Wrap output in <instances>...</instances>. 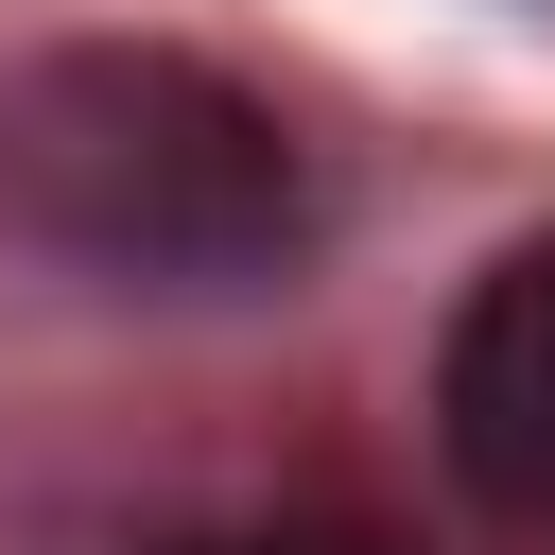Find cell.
Returning a JSON list of instances; mask_svg holds the SVG:
<instances>
[{
    "label": "cell",
    "mask_w": 555,
    "mask_h": 555,
    "mask_svg": "<svg viewBox=\"0 0 555 555\" xmlns=\"http://www.w3.org/2000/svg\"><path fill=\"white\" fill-rule=\"evenodd\" d=\"M0 208L104 278H156V295H243L295 260L312 225V173L278 139L260 87H225L208 52H139V35H87V52H35L0 87Z\"/></svg>",
    "instance_id": "obj_1"
},
{
    "label": "cell",
    "mask_w": 555,
    "mask_h": 555,
    "mask_svg": "<svg viewBox=\"0 0 555 555\" xmlns=\"http://www.w3.org/2000/svg\"><path fill=\"white\" fill-rule=\"evenodd\" d=\"M156 555H399L364 520H208V538H156Z\"/></svg>",
    "instance_id": "obj_3"
},
{
    "label": "cell",
    "mask_w": 555,
    "mask_h": 555,
    "mask_svg": "<svg viewBox=\"0 0 555 555\" xmlns=\"http://www.w3.org/2000/svg\"><path fill=\"white\" fill-rule=\"evenodd\" d=\"M434 434H451L468 503H503V520H555V243L486 260V295L451 312Z\"/></svg>",
    "instance_id": "obj_2"
}]
</instances>
